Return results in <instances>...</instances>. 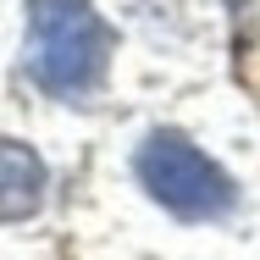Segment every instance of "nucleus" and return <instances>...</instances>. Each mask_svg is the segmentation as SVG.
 <instances>
[{
  "label": "nucleus",
  "mask_w": 260,
  "mask_h": 260,
  "mask_svg": "<svg viewBox=\"0 0 260 260\" xmlns=\"http://www.w3.org/2000/svg\"><path fill=\"white\" fill-rule=\"evenodd\" d=\"M111 34L89 0H28V72L50 94H83L105 78Z\"/></svg>",
  "instance_id": "1"
},
{
  "label": "nucleus",
  "mask_w": 260,
  "mask_h": 260,
  "mask_svg": "<svg viewBox=\"0 0 260 260\" xmlns=\"http://www.w3.org/2000/svg\"><path fill=\"white\" fill-rule=\"evenodd\" d=\"M133 172H139V183L150 188V200L166 205L172 216H183V221H216V216H227L233 200H238L233 177H227L205 150H194L183 133H172V127H160V133H150V139L139 144Z\"/></svg>",
  "instance_id": "2"
},
{
  "label": "nucleus",
  "mask_w": 260,
  "mask_h": 260,
  "mask_svg": "<svg viewBox=\"0 0 260 260\" xmlns=\"http://www.w3.org/2000/svg\"><path fill=\"white\" fill-rule=\"evenodd\" d=\"M45 205V160L17 139H0V221H22Z\"/></svg>",
  "instance_id": "3"
}]
</instances>
